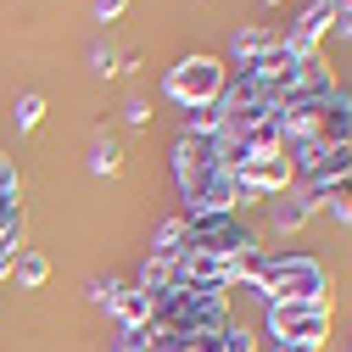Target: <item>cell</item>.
I'll return each instance as SVG.
<instances>
[{
  "label": "cell",
  "mask_w": 352,
  "mask_h": 352,
  "mask_svg": "<svg viewBox=\"0 0 352 352\" xmlns=\"http://www.w3.org/2000/svg\"><path fill=\"white\" fill-rule=\"evenodd\" d=\"M330 28H336V6H330V0H314V6L296 17V28L285 34V45H291L296 56H319V39H324Z\"/></svg>",
  "instance_id": "obj_5"
},
{
  "label": "cell",
  "mask_w": 352,
  "mask_h": 352,
  "mask_svg": "<svg viewBox=\"0 0 352 352\" xmlns=\"http://www.w3.org/2000/svg\"><path fill=\"white\" fill-rule=\"evenodd\" d=\"M307 212H314V201H307V196H285V201L274 207V224H280V230H302Z\"/></svg>",
  "instance_id": "obj_11"
},
{
  "label": "cell",
  "mask_w": 352,
  "mask_h": 352,
  "mask_svg": "<svg viewBox=\"0 0 352 352\" xmlns=\"http://www.w3.org/2000/svg\"><path fill=\"white\" fill-rule=\"evenodd\" d=\"M235 179H241L246 190H257V196H285V190L296 185V168H291L285 151H257V157H246V162L235 168Z\"/></svg>",
  "instance_id": "obj_4"
},
{
  "label": "cell",
  "mask_w": 352,
  "mask_h": 352,
  "mask_svg": "<svg viewBox=\"0 0 352 352\" xmlns=\"http://www.w3.org/2000/svg\"><path fill=\"white\" fill-rule=\"evenodd\" d=\"M324 201H330V212H336V218H346V224H352V179H346V185H336Z\"/></svg>",
  "instance_id": "obj_14"
},
{
  "label": "cell",
  "mask_w": 352,
  "mask_h": 352,
  "mask_svg": "<svg viewBox=\"0 0 352 352\" xmlns=\"http://www.w3.org/2000/svg\"><path fill=\"white\" fill-rule=\"evenodd\" d=\"M12 274H17V285L23 291H39V285H45L51 280V263H45V252H17V263H12Z\"/></svg>",
  "instance_id": "obj_8"
},
{
  "label": "cell",
  "mask_w": 352,
  "mask_h": 352,
  "mask_svg": "<svg viewBox=\"0 0 352 352\" xmlns=\"http://www.w3.org/2000/svg\"><path fill=\"white\" fill-rule=\"evenodd\" d=\"M263 6H280V0H263Z\"/></svg>",
  "instance_id": "obj_20"
},
{
  "label": "cell",
  "mask_w": 352,
  "mask_h": 352,
  "mask_svg": "<svg viewBox=\"0 0 352 352\" xmlns=\"http://www.w3.org/2000/svg\"><path fill=\"white\" fill-rule=\"evenodd\" d=\"M224 84H230V67L218 56H185L179 67H168V96L185 112L190 107H212L218 96H224Z\"/></svg>",
  "instance_id": "obj_3"
},
{
  "label": "cell",
  "mask_w": 352,
  "mask_h": 352,
  "mask_svg": "<svg viewBox=\"0 0 352 352\" xmlns=\"http://www.w3.org/2000/svg\"><path fill=\"white\" fill-rule=\"evenodd\" d=\"M118 157H123V151H118L112 140H96V146H90V173H118Z\"/></svg>",
  "instance_id": "obj_12"
},
{
  "label": "cell",
  "mask_w": 352,
  "mask_h": 352,
  "mask_svg": "<svg viewBox=\"0 0 352 352\" xmlns=\"http://www.w3.org/2000/svg\"><path fill=\"white\" fill-rule=\"evenodd\" d=\"M39 118H45V96H39V90H28V96L17 101V129H34Z\"/></svg>",
  "instance_id": "obj_13"
},
{
  "label": "cell",
  "mask_w": 352,
  "mask_h": 352,
  "mask_svg": "<svg viewBox=\"0 0 352 352\" xmlns=\"http://www.w3.org/2000/svg\"><path fill=\"white\" fill-rule=\"evenodd\" d=\"M330 6H336V17H341V12H352V0H330Z\"/></svg>",
  "instance_id": "obj_19"
},
{
  "label": "cell",
  "mask_w": 352,
  "mask_h": 352,
  "mask_svg": "<svg viewBox=\"0 0 352 352\" xmlns=\"http://www.w3.org/2000/svg\"><path fill=\"white\" fill-rule=\"evenodd\" d=\"M285 34H274V28H263V23H252V28H235V39H230V51L246 62V56H263L269 45H280Z\"/></svg>",
  "instance_id": "obj_7"
},
{
  "label": "cell",
  "mask_w": 352,
  "mask_h": 352,
  "mask_svg": "<svg viewBox=\"0 0 352 352\" xmlns=\"http://www.w3.org/2000/svg\"><path fill=\"white\" fill-rule=\"evenodd\" d=\"M336 28H341V34L352 39V12H341V17H336Z\"/></svg>",
  "instance_id": "obj_17"
},
{
  "label": "cell",
  "mask_w": 352,
  "mask_h": 352,
  "mask_svg": "<svg viewBox=\"0 0 352 352\" xmlns=\"http://www.w3.org/2000/svg\"><path fill=\"white\" fill-rule=\"evenodd\" d=\"M274 352H324V346H280V341H274Z\"/></svg>",
  "instance_id": "obj_18"
},
{
  "label": "cell",
  "mask_w": 352,
  "mask_h": 352,
  "mask_svg": "<svg viewBox=\"0 0 352 352\" xmlns=\"http://www.w3.org/2000/svg\"><path fill=\"white\" fill-rule=\"evenodd\" d=\"M218 129H224V107H190V118H185V135H196V140H212Z\"/></svg>",
  "instance_id": "obj_9"
},
{
  "label": "cell",
  "mask_w": 352,
  "mask_h": 352,
  "mask_svg": "<svg viewBox=\"0 0 352 352\" xmlns=\"http://www.w3.org/2000/svg\"><path fill=\"white\" fill-rule=\"evenodd\" d=\"M185 246V218H168V224H157V235H151V257H173Z\"/></svg>",
  "instance_id": "obj_10"
},
{
  "label": "cell",
  "mask_w": 352,
  "mask_h": 352,
  "mask_svg": "<svg viewBox=\"0 0 352 352\" xmlns=\"http://www.w3.org/2000/svg\"><path fill=\"white\" fill-rule=\"evenodd\" d=\"M330 314H336V296L330 302H269V336L280 346H324Z\"/></svg>",
  "instance_id": "obj_1"
},
{
  "label": "cell",
  "mask_w": 352,
  "mask_h": 352,
  "mask_svg": "<svg viewBox=\"0 0 352 352\" xmlns=\"http://www.w3.org/2000/svg\"><path fill=\"white\" fill-rule=\"evenodd\" d=\"M123 118H129V123H146V118H151V112H146V101H140V96H135V101H129V107H123Z\"/></svg>",
  "instance_id": "obj_16"
},
{
  "label": "cell",
  "mask_w": 352,
  "mask_h": 352,
  "mask_svg": "<svg viewBox=\"0 0 352 352\" xmlns=\"http://www.w3.org/2000/svg\"><path fill=\"white\" fill-rule=\"evenodd\" d=\"M179 252H207V257H246L257 252L252 224H241V212H212V218H185V246Z\"/></svg>",
  "instance_id": "obj_2"
},
{
  "label": "cell",
  "mask_w": 352,
  "mask_h": 352,
  "mask_svg": "<svg viewBox=\"0 0 352 352\" xmlns=\"http://www.w3.org/2000/svg\"><path fill=\"white\" fill-rule=\"evenodd\" d=\"M123 12H129V0H96V17L101 23H118Z\"/></svg>",
  "instance_id": "obj_15"
},
{
  "label": "cell",
  "mask_w": 352,
  "mask_h": 352,
  "mask_svg": "<svg viewBox=\"0 0 352 352\" xmlns=\"http://www.w3.org/2000/svg\"><path fill=\"white\" fill-rule=\"evenodd\" d=\"M107 307H112L118 330H146V324H151V296H146L140 285H118Z\"/></svg>",
  "instance_id": "obj_6"
}]
</instances>
